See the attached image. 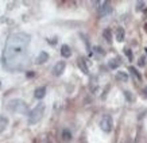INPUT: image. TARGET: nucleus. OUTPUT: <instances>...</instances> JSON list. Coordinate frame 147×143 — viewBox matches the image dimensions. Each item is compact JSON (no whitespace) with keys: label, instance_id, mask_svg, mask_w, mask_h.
Wrapping results in <instances>:
<instances>
[{"label":"nucleus","instance_id":"nucleus-1","mask_svg":"<svg viewBox=\"0 0 147 143\" xmlns=\"http://www.w3.org/2000/svg\"><path fill=\"white\" fill-rule=\"evenodd\" d=\"M28 45L30 35L26 32H15L7 39L3 58L9 70H18L26 63Z\"/></svg>","mask_w":147,"mask_h":143},{"label":"nucleus","instance_id":"nucleus-2","mask_svg":"<svg viewBox=\"0 0 147 143\" xmlns=\"http://www.w3.org/2000/svg\"><path fill=\"white\" fill-rule=\"evenodd\" d=\"M43 113H45V105L40 103V104H38L32 111L28 112V121H30V124L38 123V121L43 117Z\"/></svg>","mask_w":147,"mask_h":143},{"label":"nucleus","instance_id":"nucleus-3","mask_svg":"<svg viewBox=\"0 0 147 143\" xmlns=\"http://www.w3.org/2000/svg\"><path fill=\"white\" fill-rule=\"evenodd\" d=\"M8 108L11 109L12 112H18V113H28V107H27V104L23 101V100H11L8 104Z\"/></svg>","mask_w":147,"mask_h":143},{"label":"nucleus","instance_id":"nucleus-4","mask_svg":"<svg viewBox=\"0 0 147 143\" xmlns=\"http://www.w3.org/2000/svg\"><path fill=\"white\" fill-rule=\"evenodd\" d=\"M100 128L104 132H111L112 130V117L109 115H104L100 120Z\"/></svg>","mask_w":147,"mask_h":143},{"label":"nucleus","instance_id":"nucleus-5","mask_svg":"<svg viewBox=\"0 0 147 143\" xmlns=\"http://www.w3.org/2000/svg\"><path fill=\"white\" fill-rule=\"evenodd\" d=\"M98 13H100V16H105L107 13H109L112 11L111 9V5L108 1H100L98 3Z\"/></svg>","mask_w":147,"mask_h":143},{"label":"nucleus","instance_id":"nucleus-6","mask_svg":"<svg viewBox=\"0 0 147 143\" xmlns=\"http://www.w3.org/2000/svg\"><path fill=\"white\" fill-rule=\"evenodd\" d=\"M65 67H66V65H65V62L63 61H59V62H57L55 65H54L53 67V74L54 76H61L63 73V70H65Z\"/></svg>","mask_w":147,"mask_h":143},{"label":"nucleus","instance_id":"nucleus-7","mask_svg":"<svg viewBox=\"0 0 147 143\" xmlns=\"http://www.w3.org/2000/svg\"><path fill=\"white\" fill-rule=\"evenodd\" d=\"M45 94H46V88H43V86L35 89V92H34V96H35V98H38V100H42V98L45 97Z\"/></svg>","mask_w":147,"mask_h":143},{"label":"nucleus","instance_id":"nucleus-8","mask_svg":"<svg viewBox=\"0 0 147 143\" xmlns=\"http://www.w3.org/2000/svg\"><path fill=\"white\" fill-rule=\"evenodd\" d=\"M61 55H62L63 58H67V57L71 55V50L67 45H63L62 47H61Z\"/></svg>","mask_w":147,"mask_h":143},{"label":"nucleus","instance_id":"nucleus-9","mask_svg":"<svg viewBox=\"0 0 147 143\" xmlns=\"http://www.w3.org/2000/svg\"><path fill=\"white\" fill-rule=\"evenodd\" d=\"M7 125H8V119L3 115H0V132H3L7 128Z\"/></svg>","mask_w":147,"mask_h":143},{"label":"nucleus","instance_id":"nucleus-10","mask_svg":"<svg viewBox=\"0 0 147 143\" xmlns=\"http://www.w3.org/2000/svg\"><path fill=\"white\" fill-rule=\"evenodd\" d=\"M49 59V54L46 53V51H42V53L39 54V57H38V59H36V63H43V62H46Z\"/></svg>","mask_w":147,"mask_h":143},{"label":"nucleus","instance_id":"nucleus-11","mask_svg":"<svg viewBox=\"0 0 147 143\" xmlns=\"http://www.w3.org/2000/svg\"><path fill=\"white\" fill-rule=\"evenodd\" d=\"M71 139V132L69 130H63L62 131V140L63 142H69Z\"/></svg>","mask_w":147,"mask_h":143},{"label":"nucleus","instance_id":"nucleus-12","mask_svg":"<svg viewBox=\"0 0 147 143\" xmlns=\"http://www.w3.org/2000/svg\"><path fill=\"white\" fill-rule=\"evenodd\" d=\"M116 39H117V42H123V39H124V30H123V28H119V30H117V32H116Z\"/></svg>","mask_w":147,"mask_h":143},{"label":"nucleus","instance_id":"nucleus-13","mask_svg":"<svg viewBox=\"0 0 147 143\" xmlns=\"http://www.w3.org/2000/svg\"><path fill=\"white\" fill-rule=\"evenodd\" d=\"M108 65H109V67H111V69H116V67L120 65V62H119V59H111Z\"/></svg>","mask_w":147,"mask_h":143},{"label":"nucleus","instance_id":"nucleus-14","mask_svg":"<svg viewBox=\"0 0 147 143\" xmlns=\"http://www.w3.org/2000/svg\"><path fill=\"white\" fill-rule=\"evenodd\" d=\"M117 78H120L121 81H128V74L124 72H119L117 73Z\"/></svg>","mask_w":147,"mask_h":143},{"label":"nucleus","instance_id":"nucleus-15","mask_svg":"<svg viewBox=\"0 0 147 143\" xmlns=\"http://www.w3.org/2000/svg\"><path fill=\"white\" fill-rule=\"evenodd\" d=\"M129 72H131V73H132V74H134L135 77H136V80L140 81V78H142V77H140V74H139V72L136 70V69H135L134 66H131V67H129Z\"/></svg>","mask_w":147,"mask_h":143},{"label":"nucleus","instance_id":"nucleus-16","mask_svg":"<svg viewBox=\"0 0 147 143\" xmlns=\"http://www.w3.org/2000/svg\"><path fill=\"white\" fill-rule=\"evenodd\" d=\"M78 65H80V67L82 69V72H84V73H88V67H86V65H85L84 59H80V61H78Z\"/></svg>","mask_w":147,"mask_h":143},{"label":"nucleus","instance_id":"nucleus-17","mask_svg":"<svg viewBox=\"0 0 147 143\" xmlns=\"http://www.w3.org/2000/svg\"><path fill=\"white\" fill-rule=\"evenodd\" d=\"M104 35H105V39H107L108 42H111V32H109V30H105V31H104Z\"/></svg>","mask_w":147,"mask_h":143},{"label":"nucleus","instance_id":"nucleus-18","mask_svg":"<svg viewBox=\"0 0 147 143\" xmlns=\"http://www.w3.org/2000/svg\"><path fill=\"white\" fill-rule=\"evenodd\" d=\"M143 94H144V96H146V97H147V86H146V88H144V89H143Z\"/></svg>","mask_w":147,"mask_h":143}]
</instances>
